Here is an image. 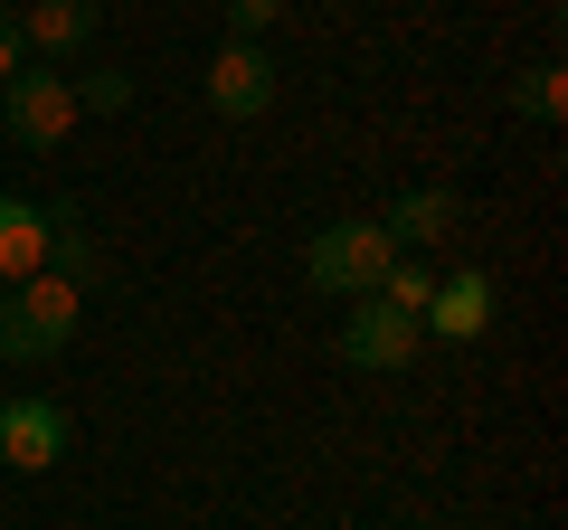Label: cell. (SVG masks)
Here are the masks:
<instances>
[{
	"label": "cell",
	"instance_id": "1",
	"mask_svg": "<svg viewBox=\"0 0 568 530\" xmlns=\"http://www.w3.org/2000/svg\"><path fill=\"white\" fill-rule=\"evenodd\" d=\"M388 265H398V246H388L379 218H332V227H313V246H304V285L332 294V304H361V294L388 285Z\"/></svg>",
	"mask_w": 568,
	"mask_h": 530
},
{
	"label": "cell",
	"instance_id": "2",
	"mask_svg": "<svg viewBox=\"0 0 568 530\" xmlns=\"http://www.w3.org/2000/svg\"><path fill=\"white\" fill-rule=\"evenodd\" d=\"M77 323H85V294L58 285V275H29V285H10V304H0V360H20V369L58 360V350L77 342Z\"/></svg>",
	"mask_w": 568,
	"mask_h": 530
},
{
	"label": "cell",
	"instance_id": "3",
	"mask_svg": "<svg viewBox=\"0 0 568 530\" xmlns=\"http://www.w3.org/2000/svg\"><path fill=\"white\" fill-rule=\"evenodd\" d=\"M0 123H10L20 152H58L77 133V85H67V67H20V77L0 85Z\"/></svg>",
	"mask_w": 568,
	"mask_h": 530
},
{
	"label": "cell",
	"instance_id": "4",
	"mask_svg": "<svg viewBox=\"0 0 568 530\" xmlns=\"http://www.w3.org/2000/svg\"><path fill=\"white\" fill-rule=\"evenodd\" d=\"M417 313H398V304H379V294H361L351 304V323H342V360L351 369H369V379H398L407 360H417Z\"/></svg>",
	"mask_w": 568,
	"mask_h": 530
},
{
	"label": "cell",
	"instance_id": "5",
	"mask_svg": "<svg viewBox=\"0 0 568 530\" xmlns=\"http://www.w3.org/2000/svg\"><path fill=\"white\" fill-rule=\"evenodd\" d=\"M275 85H284V67L265 58V39H227L219 58H209V114L256 123L265 104H275Z\"/></svg>",
	"mask_w": 568,
	"mask_h": 530
},
{
	"label": "cell",
	"instance_id": "6",
	"mask_svg": "<svg viewBox=\"0 0 568 530\" xmlns=\"http://www.w3.org/2000/svg\"><path fill=\"white\" fill-rule=\"evenodd\" d=\"M67 436L77 427H67L58 398H0V465L10 473H48L67 455Z\"/></svg>",
	"mask_w": 568,
	"mask_h": 530
},
{
	"label": "cell",
	"instance_id": "7",
	"mask_svg": "<svg viewBox=\"0 0 568 530\" xmlns=\"http://www.w3.org/2000/svg\"><path fill=\"white\" fill-rule=\"evenodd\" d=\"M417 332H436V342H484V332H493V275H484V265H465V275H446V285L426 294Z\"/></svg>",
	"mask_w": 568,
	"mask_h": 530
},
{
	"label": "cell",
	"instance_id": "8",
	"mask_svg": "<svg viewBox=\"0 0 568 530\" xmlns=\"http://www.w3.org/2000/svg\"><path fill=\"white\" fill-rule=\"evenodd\" d=\"M48 237H58V218L39 200H20V190H0V285L48 275Z\"/></svg>",
	"mask_w": 568,
	"mask_h": 530
},
{
	"label": "cell",
	"instance_id": "9",
	"mask_svg": "<svg viewBox=\"0 0 568 530\" xmlns=\"http://www.w3.org/2000/svg\"><path fill=\"white\" fill-rule=\"evenodd\" d=\"M95 29H104V10H95V0H29V10H20V39L39 48L48 67H67L85 39H95Z\"/></svg>",
	"mask_w": 568,
	"mask_h": 530
},
{
	"label": "cell",
	"instance_id": "10",
	"mask_svg": "<svg viewBox=\"0 0 568 530\" xmlns=\"http://www.w3.org/2000/svg\"><path fill=\"white\" fill-rule=\"evenodd\" d=\"M379 227H388V246H398V256H407V246H436V237H455V190H436V181H426V190H398Z\"/></svg>",
	"mask_w": 568,
	"mask_h": 530
},
{
	"label": "cell",
	"instance_id": "11",
	"mask_svg": "<svg viewBox=\"0 0 568 530\" xmlns=\"http://www.w3.org/2000/svg\"><path fill=\"white\" fill-rule=\"evenodd\" d=\"M511 104H521L530 123H559V114H568V85H559V67H530V77L511 85Z\"/></svg>",
	"mask_w": 568,
	"mask_h": 530
},
{
	"label": "cell",
	"instance_id": "12",
	"mask_svg": "<svg viewBox=\"0 0 568 530\" xmlns=\"http://www.w3.org/2000/svg\"><path fill=\"white\" fill-rule=\"evenodd\" d=\"M77 85V114H123V104H133V77H123V67H95V77H67Z\"/></svg>",
	"mask_w": 568,
	"mask_h": 530
},
{
	"label": "cell",
	"instance_id": "13",
	"mask_svg": "<svg viewBox=\"0 0 568 530\" xmlns=\"http://www.w3.org/2000/svg\"><path fill=\"white\" fill-rule=\"evenodd\" d=\"M426 294H436V275H426L417 256H398V265H388V285H379V304H398V313H426Z\"/></svg>",
	"mask_w": 568,
	"mask_h": 530
},
{
	"label": "cell",
	"instance_id": "14",
	"mask_svg": "<svg viewBox=\"0 0 568 530\" xmlns=\"http://www.w3.org/2000/svg\"><path fill=\"white\" fill-rule=\"evenodd\" d=\"M275 20H284V0H227V29H237V39H265Z\"/></svg>",
	"mask_w": 568,
	"mask_h": 530
},
{
	"label": "cell",
	"instance_id": "15",
	"mask_svg": "<svg viewBox=\"0 0 568 530\" xmlns=\"http://www.w3.org/2000/svg\"><path fill=\"white\" fill-rule=\"evenodd\" d=\"M29 67V39H20V10H0V85Z\"/></svg>",
	"mask_w": 568,
	"mask_h": 530
}]
</instances>
